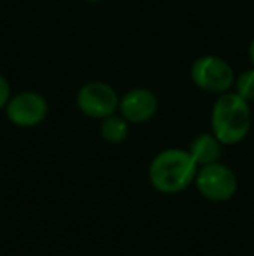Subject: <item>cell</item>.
I'll use <instances>...</instances> for the list:
<instances>
[{"instance_id": "6da1fadb", "label": "cell", "mask_w": 254, "mask_h": 256, "mask_svg": "<svg viewBox=\"0 0 254 256\" xmlns=\"http://www.w3.org/2000/svg\"><path fill=\"white\" fill-rule=\"evenodd\" d=\"M213 134L223 145H237L248 136L251 129V108L249 102L237 92H223L214 102L211 112Z\"/></svg>"}, {"instance_id": "7a4b0ae2", "label": "cell", "mask_w": 254, "mask_h": 256, "mask_svg": "<svg viewBox=\"0 0 254 256\" xmlns=\"http://www.w3.org/2000/svg\"><path fill=\"white\" fill-rule=\"evenodd\" d=\"M197 166L195 158L187 150H164L150 164V182L160 194H180L195 180Z\"/></svg>"}, {"instance_id": "3957f363", "label": "cell", "mask_w": 254, "mask_h": 256, "mask_svg": "<svg viewBox=\"0 0 254 256\" xmlns=\"http://www.w3.org/2000/svg\"><path fill=\"white\" fill-rule=\"evenodd\" d=\"M190 77L200 91L220 96L234 88L235 72L223 58L214 56V54H204L192 63Z\"/></svg>"}, {"instance_id": "277c9868", "label": "cell", "mask_w": 254, "mask_h": 256, "mask_svg": "<svg viewBox=\"0 0 254 256\" xmlns=\"http://www.w3.org/2000/svg\"><path fill=\"white\" fill-rule=\"evenodd\" d=\"M77 106L85 117L103 120L119 110L120 96L117 91L103 80L85 82L77 92Z\"/></svg>"}, {"instance_id": "5b68a950", "label": "cell", "mask_w": 254, "mask_h": 256, "mask_svg": "<svg viewBox=\"0 0 254 256\" xmlns=\"http://www.w3.org/2000/svg\"><path fill=\"white\" fill-rule=\"evenodd\" d=\"M197 188L206 199L213 202H225L237 192V176L228 166L213 162L202 166L195 176Z\"/></svg>"}, {"instance_id": "8992f818", "label": "cell", "mask_w": 254, "mask_h": 256, "mask_svg": "<svg viewBox=\"0 0 254 256\" xmlns=\"http://www.w3.org/2000/svg\"><path fill=\"white\" fill-rule=\"evenodd\" d=\"M3 110L10 124L17 128H35L45 120L49 114V104L40 92L23 91L10 96Z\"/></svg>"}, {"instance_id": "52a82bcc", "label": "cell", "mask_w": 254, "mask_h": 256, "mask_svg": "<svg viewBox=\"0 0 254 256\" xmlns=\"http://www.w3.org/2000/svg\"><path fill=\"white\" fill-rule=\"evenodd\" d=\"M159 110V100L155 92L146 88H132L120 96L119 112L129 124L148 122Z\"/></svg>"}, {"instance_id": "ba28073f", "label": "cell", "mask_w": 254, "mask_h": 256, "mask_svg": "<svg viewBox=\"0 0 254 256\" xmlns=\"http://www.w3.org/2000/svg\"><path fill=\"white\" fill-rule=\"evenodd\" d=\"M221 145L223 143L214 134L204 132V134H199L193 140L188 152L192 154V157L195 158V162L199 166H207L213 164V162H218V158L221 155Z\"/></svg>"}, {"instance_id": "9c48e42d", "label": "cell", "mask_w": 254, "mask_h": 256, "mask_svg": "<svg viewBox=\"0 0 254 256\" xmlns=\"http://www.w3.org/2000/svg\"><path fill=\"white\" fill-rule=\"evenodd\" d=\"M129 134V122L122 115H108L101 120V136L106 143H122Z\"/></svg>"}, {"instance_id": "30bf717a", "label": "cell", "mask_w": 254, "mask_h": 256, "mask_svg": "<svg viewBox=\"0 0 254 256\" xmlns=\"http://www.w3.org/2000/svg\"><path fill=\"white\" fill-rule=\"evenodd\" d=\"M234 88L239 96H242L248 102H254V66L248 68L235 77Z\"/></svg>"}, {"instance_id": "8fae6325", "label": "cell", "mask_w": 254, "mask_h": 256, "mask_svg": "<svg viewBox=\"0 0 254 256\" xmlns=\"http://www.w3.org/2000/svg\"><path fill=\"white\" fill-rule=\"evenodd\" d=\"M10 96H12V92H10L9 80H7L2 74H0V110H3V108H5V104L9 103Z\"/></svg>"}, {"instance_id": "7c38bea8", "label": "cell", "mask_w": 254, "mask_h": 256, "mask_svg": "<svg viewBox=\"0 0 254 256\" xmlns=\"http://www.w3.org/2000/svg\"><path fill=\"white\" fill-rule=\"evenodd\" d=\"M249 60H251V63L254 66V38L251 40V44H249Z\"/></svg>"}]
</instances>
